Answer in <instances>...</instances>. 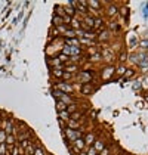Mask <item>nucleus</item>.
<instances>
[{
	"instance_id": "1",
	"label": "nucleus",
	"mask_w": 148,
	"mask_h": 155,
	"mask_svg": "<svg viewBox=\"0 0 148 155\" xmlns=\"http://www.w3.org/2000/svg\"><path fill=\"white\" fill-rule=\"evenodd\" d=\"M84 132H86V126H84V127H82L80 130H71V128L65 127V128H64V137H65V140H67V142L73 143L74 140L84 137Z\"/></svg>"
},
{
	"instance_id": "2",
	"label": "nucleus",
	"mask_w": 148,
	"mask_h": 155,
	"mask_svg": "<svg viewBox=\"0 0 148 155\" xmlns=\"http://www.w3.org/2000/svg\"><path fill=\"white\" fill-rule=\"evenodd\" d=\"M52 89L59 90V92H62V93H65V95L73 96V95H74V90H76V86L71 84V83H64V81H61V80H56V81L52 84Z\"/></svg>"
},
{
	"instance_id": "3",
	"label": "nucleus",
	"mask_w": 148,
	"mask_h": 155,
	"mask_svg": "<svg viewBox=\"0 0 148 155\" xmlns=\"http://www.w3.org/2000/svg\"><path fill=\"white\" fill-rule=\"evenodd\" d=\"M93 77H95V71H80L76 75V80L83 86V84H89L93 81Z\"/></svg>"
},
{
	"instance_id": "4",
	"label": "nucleus",
	"mask_w": 148,
	"mask_h": 155,
	"mask_svg": "<svg viewBox=\"0 0 148 155\" xmlns=\"http://www.w3.org/2000/svg\"><path fill=\"white\" fill-rule=\"evenodd\" d=\"M114 74H116V67H114V65H107V67L102 70L101 77H102V80H110Z\"/></svg>"
},
{
	"instance_id": "5",
	"label": "nucleus",
	"mask_w": 148,
	"mask_h": 155,
	"mask_svg": "<svg viewBox=\"0 0 148 155\" xmlns=\"http://www.w3.org/2000/svg\"><path fill=\"white\" fill-rule=\"evenodd\" d=\"M62 70H64V72L77 75L80 72V65H76V64H65V65L62 67Z\"/></svg>"
},
{
	"instance_id": "6",
	"label": "nucleus",
	"mask_w": 148,
	"mask_h": 155,
	"mask_svg": "<svg viewBox=\"0 0 148 155\" xmlns=\"http://www.w3.org/2000/svg\"><path fill=\"white\" fill-rule=\"evenodd\" d=\"M101 56H102V59H104L105 62H108V64H113L114 59H116L114 52L111 50V49H104V50H102V53H101Z\"/></svg>"
},
{
	"instance_id": "7",
	"label": "nucleus",
	"mask_w": 148,
	"mask_h": 155,
	"mask_svg": "<svg viewBox=\"0 0 148 155\" xmlns=\"http://www.w3.org/2000/svg\"><path fill=\"white\" fill-rule=\"evenodd\" d=\"M61 6L64 8L65 15H68V16H71V18H74V16H76V14H77V12H76V9H74V8L71 6V2H65V3H62Z\"/></svg>"
},
{
	"instance_id": "8",
	"label": "nucleus",
	"mask_w": 148,
	"mask_h": 155,
	"mask_svg": "<svg viewBox=\"0 0 148 155\" xmlns=\"http://www.w3.org/2000/svg\"><path fill=\"white\" fill-rule=\"evenodd\" d=\"M102 30H105V27H104V19L101 16H98V18L93 19V31H99L101 33Z\"/></svg>"
},
{
	"instance_id": "9",
	"label": "nucleus",
	"mask_w": 148,
	"mask_h": 155,
	"mask_svg": "<svg viewBox=\"0 0 148 155\" xmlns=\"http://www.w3.org/2000/svg\"><path fill=\"white\" fill-rule=\"evenodd\" d=\"M83 140H84V143H86V148H89V146L93 145V142L96 140V136H95V133H86L84 137H83Z\"/></svg>"
},
{
	"instance_id": "10",
	"label": "nucleus",
	"mask_w": 148,
	"mask_h": 155,
	"mask_svg": "<svg viewBox=\"0 0 148 155\" xmlns=\"http://www.w3.org/2000/svg\"><path fill=\"white\" fill-rule=\"evenodd\" d=\"M117 14H119V8H117L114 3H108V8H107V15H108L110 18H114Z\"/></svg>"
},
{
	"instance_id": "11",
	"label": "nucleus",
	"mask_w": 148,
	"mask_h": 155,
	"mask_svg": "<svg viewBox=\"0 0 148 155\" xmlns=\"http://www.w3.org/2000/svg\"><path fill=\"white\" fill-rule=\"evenodd\" d=\"M110 38H111V33H110L108 30H102L99 34H98L96 40L101 43V42H107V40H110Z\"/></svg>"
},
{
	"instance_id": "12",
	"label": "nucleus",
	"mask_w": 148,
	"mask_h": 155,
	"mask_svg": "<svg viewBox=\"0 0 148 155\" xmlns=\"http://www.w3.org/2000/svg\"><path fill=\"white\" fill-rule=\"evenodd\" d=\"M80 92H82V95H92V93L95 92V87L92 86V83L83 84V86L80 87Z\"/></svg>"
},
{
	"instance_id": "13",
	"label": "nucleus",
	"mask_w": 148,
	"mask_h": 155,
	"mask_svg": "<svg viewBox=\"0 0 148 155\" xmlns=\"http://www.w3.org/2000/svg\"><path fill=\"white\" fill-rule=\"evenodd\" d=\"M93 148H95V151L98 152V154H99L104 148H105V140L104 139H96L95 142H93V145H92Z\"/></svg>"
},
{
	"instance_id": "14",
	"label": "nucleus",
	"mask_w": 148,
	"mask_h": 155,
	"mask_svg": "<svg viewBox=\"0 0 148 155\" xmlns=\"http://www.w3.org/2000/svg\"><path fill=\"white\" fill-rule=\"evenodd\" d=\"M47 64H49V65H52L53 68H62V67H64L62 61H61L58 56H53V58H52V61L49 59V61H47Z\"/></svg>"
},
{
	"instance_id": "15",
	"label": "nucleus",
	"mask_w": 148,
	"mask_h": 155,
	"mask_svg": "<svg viewBox=\"0 0 148 155\" xmlns=\"http://www.w3.org/2000/svg\"><path fill=\"white\" fill-rule=\"evenodd\" d=\"M70 28L71 30H80L82 28V19H79L77 16H74L70 22Z\"/></svg>"
},
{
	"instance_id": "16",
	"label": "nucleus",
	"mask_w": 148,
	"mask_h": 155,
	"mask_svg": "<svg viewBox=\"0 0 148 155\" xmlns=\"http://www.w3.org/2000/svg\"><path fill=\"white\" fill-rule=\"evenodd\" d=\"M58 100H61V102H62V103H65V105H71V103H76V100H74L73 99V96H70V95H62V96H61Z\"/></svg>"
},
{
	"instance_id": "17",
	"label": "nucleus",
	"mask_w": 148,
	"mask_h": 155,
	"mask_svg": "<svg viewBox=\"0 0 148 155\" xmlns=\"http://www.w3.org/2000/svg\"><path fill=\"white\" fill-rule=\"evenodd\" d=\"M101 6L102 3L101 2H95V0H90V2H88V9H93V10H101Z\"/></svg>"
},
{
	"instance_id": "18",
	"label": "nucleus",
	"mask_w": 148,
	"mask_h": 155,
	"mask_svg": "<svg viewBox=\"0 0 148 155\" xmlns=\"http://www.w3.org/2000/svg\"><path fill=\"white\" fill-rule=\"evenodd\" d=\"M52 75L55 77L56 80H61L64 75V70L62 68H52Z\"/></svg>"
},
{
	"instance_id": "19",
	"label": "nucleus",
	"mask_w": 148,
	"mask_h": 155,
	"mask_svg": "<svg viewBox=\"0 0 148 155\" xmlns=\"http://www.w3.org/2000/svg\"><path fill=\"white\" fill-rule=\"evenodd\" d=\"M58 120H59V121H64V123L67 124V121L70 120V114H68L67 111H61V112H58Z\"/></svg>"
},
{
	"instance_id": "20",
	"label": "nucleus",
	"mask_w": 148,
	"mask_h": 155,
	"mask_svg": "<svg viewBox=\"0 0 148 155\" xmlns=\"http://www.w3.org/2000/svg\"><path fill=\"white\" fill-rule=\"evenodd\" d=\"M83 115H84V111H82V109H77L76 112H74V114H71L70 115V120H74V121H79L82 117H83Z\"/></svg>"
},
{
	"instance_id": "21",
	"label": "nucleus",
	"mask_w": 148,
	"mask_h": 155,
	"mask_svg": "<svg viewBox=\"0 0 148 155\" xmlns=\"http://www.w3.org/2000/svg\"><path fill=\"white\" fill-rule=\"evenodd\" d=\"M62 24H64V21H62V18H61V16H56V15L52 16V27H53V28L59 27V25H62ZM64 25H65V24H64Z\"/></svg>"
},
{
	"instance_id": "22",
	"label": "nucleus",
	"mask_w": 148,
	"mask_h": 155,
	"mask_svg": "<svg viewBox=\"0 0 148 155\" xmlns=\"http://www.w3.org/2000/svg\"><path fill=\"white\" fill-rule=\"evenodd\" d=\"M36 149H37V146L34 145V142H31V143L25 148V155H34Z\"/></svg>"
},
{
	"instance_id": "23",
	"label": "nucleus",
	"mask_w": 148,
	"mask_h": 155,
	"mask_svg": "<svg viewBox=\"0 0 148 155\" xmlns=\"http://www.w3.org/2000/svg\"><path fill=\"white\" fill-rule=\"evenodd\" d=\"M67 107H68V105L62 103L61 100H56V102H55V108H56V111H58V112H61V111H67Z\"/></svg>"
},
{
	"instance_id": "24",
	"label": "nucleus",
	"mask_w": 148,
	"mask_h": 155,
	"mask_svg": "<svg viewBox=\"0 0 148 155\" xmlns=\"http://www.w3.org/2000/svg\"><path fill=\"white\" fill-rule=\"evenodd\" d=\"M53 15H56V16H61V18H62V16L65 15L64 8L61 6V5H56V6H55V14H53Z\"/></svg>"
},
{
	"instance_id": "25",
	"label": "nucleus",
	"mask_w": 148,
	"mask_h": 155,
	"mask_svg": "<svg viewBox=\"0 0 148 155\" xmlns=\"http://www.w3.org/2000/svg\"><path fill=\"white\" fill-rule=\"evenodd\" d=\"M120 30V25H119V22H108V31L111 33V31H119Z\"/></svg>"
},
{
	"instance_id": "26",
	"label": "nucleus",
	"mask_w": 148,
	"mask_h": 155,
	"mask_svg": "<svg viewBox=\"0 0 148 155\" xmlns=\"http://www.w3.org/2000/svg\"><path fill=\"white\" fill-rule=\"evenodd\" d=\"M88 61L92 62V64H95V62H101V61H102V56H101V53H95V55H92L90 58H88Z\"/></svg>"
},
{
	"instance_id": "27",
	"label": "nucleus",
	"mask_w": 148,
	"mask_h": 155,
	"mask_svg": "<svg viewBox=\"0 0 148 155\" xmlns=\"http://www.w3.org/2000/svg\"><path fill=\"white\" fill-rule=\"evenodd\" d=\"M15 142H16V137H15L14 135H9V136L6 137V142H5V143H6L8 146H14Z\"/></svg>"
},
{
	"instance_id": "28",
	"label": "nucleus",
	"mask_w": 148,
	"mask_h": 155,
	"mask_svg": "<svg viewBox=\"0 0 148 155\" xmlns=\"http://www.w3.org/2000/svg\"><path fill=\"white\" fill-rule=\"evenodd\" d=\"M62 37L64 38H76V31H74V30H67L64 34H62Z\"/></svg>"
},
{
	"instance_id": "29",
	"label": "nucleus",
	"mask_w": 148,
	"mask_h": 155,
	"mask_svg": "<svg viewBox=\"0 0 148 155\" xmlns=\"http://www.w3.org/2000/svg\"><path fill=\"white\" fill-rule=\"evenodd\" d=\"M58 36H59V33L56 31V28H53V27H52V28H51V31H49V37H47V38H49V40H55V38H56Z\"/></svg>"
},
{
	"instance_id": "30",
	"label": "nucleus",
	"mask_w": 148,
	"mask_h": 155,
	"mask_svg": "<svg viewBox=\"0 0 148 155\" xmlns=\"http://www.w3.org/2000/svg\"><path fill=\"white\" fill-rule=\"evenodd\" d=\"M79 109V105H77V103H71V105H68L67 107V112L71 115V114H74V112H76Z\"/></svg>"
},
{
	"instance_id": "31",
	"label": "nucleus",
	"mask_w": 148,
	"mask_h": 155,
	"mask_svg": "<svg viewBox=\"0 0 148 155\" xmlns=\"http://www.w3.org/2000/svg\"><path fill=\"white\" fill-rule=\"evenodd\" d=\"M67 30H70V27H68V25H64V24H62V25H59V27H56V31H58L61 36H62Z\"/></svg>"
},
{
	"instance_id": "32",
	"label": "nucleus",
	"mask_w": 148,
	"mask_h": 155,
	"mask_svg": "<svg viewBox=\"0 0 148 155\" xmlns=\"http://www.w3.org/2000/svg\"><path fill=\"white\" fill-rule=\"evenodd\" d=\"M126 70H127V68H126L125 65H120L119 68H116V74H117V75H121V77H123V75H125V72H126Z\"/></svg>"
},
{
	"instance_id": "33",
	"label": "nucleus",
	"mask_w": 148,
	"mask_h": 155,
	"mask_svg": "<svg viewBox=\"0 0 148 155\" xmlns=\"http://www.w3.org/2000/svg\"><path fill=\"white\" fill-rule=\"evenodd\" d=\"M96 118H98V111H96V109H92V111H90V114L88 115V120H90V121H95Z\"/></svg>"
},
{
	"instance_id": "34",
	"label": "nucleus",
	"mask_w": 148,
	"mask_h": 155,
	"mask_svg": "<svg viewBox=\"0 0 148 155\" xmlns=\"http://www.w3.org/2000/svg\"><path fill=\"white\" fill-rule=\"evenodd\" d=\"M88 53L90 56L95 55V53H99V49H98V46H90V47H88Z\"/></svg>"
},
{
	"instance_id": "35",
	"label": "nucleus",
	"mask_w": 148,
	"mask_h": 155,
	"mask_svg": "<svg viewBox=\"0 0 148 155\" xmlns=\"http://www.w3.org/2000/svg\"><path fill=\"white\" fill-rule=\"evenodd\" d=\"M84 152H86V155H98V152L95 151V148H93V146L86 148V149H84Z\"/></svg>"
},
{
	"instance_id": "36",
	"label": "nucleus",
	"mask_w": 148,
	"mask_h": 155,
	"mask_svg": "<svg viewBox=\"0 0 148 155\" xmlns=\"http://www.w3.org/2000/svg\"><path fill=\"white\" fill-rule=\"evenodd\" d=\"M127 10H129L127 8H121V9H119V12H120V15L123 16V19H125V21H126V18H127V14H129Z\"/></svg>"
},
{
	"instance_id": "37",
	"label": "nucleus",
	"mask_w": 148,
	"mask_h": 155,
	"mask_svg": "<svg viewBox=\"0 0 148 155\" xmlns=\"http://www.w3.org/2000/svg\"><path fill=\"white\" fill-rule=\"evenodd\" d=\"M135 75V70H126V72H125V75H123V79H130V77H133Z\"/></svg>"
},
{
	"instance_id": "38",
	"label": "nucleus",
	"mask_w": 148,
	"mask_h": 155,
	"mask_svg": "<svg viewBox=\"0 0 148 155\" xmlns=\"http://www.w3.org/2000/svg\"><path fill=\"white\" fill-rule=\"evenodd\" d=\"M6 137H8V135L5 133V130H2V128H0V143H5V142H6Z\"/></svg>"
},
{
	"instance_id": "39",
	"label": "nucleus",
	"mask_w": 148,
	"mask_h": 155,
	"mask_svg": "<svg viewBox=\"0 0 148 155\" xmlns=\"http://www.w3.org/2000/svg\"><path fill=\"white\" fill-rule=\"evenodd\" d=\"M8 152V145L6 143H0V155H5Z\"/></svg>"
},
{
	"instance_id": "40",
	"label": "nucleus",
	"mask_w": 148,
	"mask_h": 155,
	"mask_svg": "<svg viewBox=\"0 0 148 155\" xmlns=\"http://www.w3.org/2000/svg\"><path fill=\"white\" fill-rule=\"evenodd\" d=\"M127 59V53H126V52H121V53L119 55V61L120 62H125Z\"/></svg>"
},
{
	"instance_id": "41",
	"label": "nucleus",
	"mask_w": 148,
	"mask_h": 155,
	"mask_svg": "<svg viewBox=\"0 0 148 155\" xmlns=\"http://www.w3.org/2000/svg\"><path fill=\"white\" fill-rule=\"evenodd\" d=\"M34 155H46V152H45V149H43V148H40V146H37V149H36Z\"/></svg>"
},
{
	"instance_id": "42",
	"label": "nucleus",
	"mask_w": 148,
	"mask_h": 155,
	"mask_svg": "<svg viewBox=\"0 0 148 155\" xmlns=\"http://www.w3.org/2000/svg\"><path fill=\"white\" fill-rule=\"evenodd\" d=\"M110 154H111V149L105 146V148H104V149H102V151H101L99 154H98V155H110Z\"/></svg>"
},
{
	"instance_id": "43",
	"label": "nucleus",
	"mask_w": 148,
	"mask_h": 155,
	"mask_svg": "<svg viewBox=\"0 0 148 155\" xmlns=\"http://www.w3.org/2000/svg\"><path fill=\"white\" fill-rule=\"evenodd\" d=\"M147 100H148V96H147Z\"/></svg>"
}]
</instances>
